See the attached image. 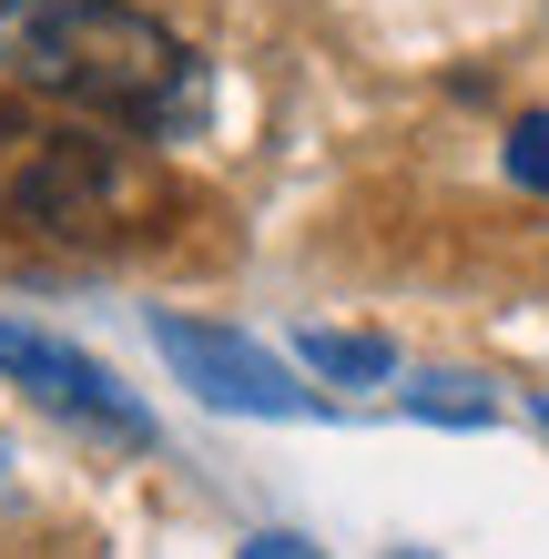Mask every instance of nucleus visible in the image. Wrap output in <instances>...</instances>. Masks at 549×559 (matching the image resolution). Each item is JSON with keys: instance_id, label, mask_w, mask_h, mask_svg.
I'll use <instances>...</instances> for the list:
<instances>
[{"instance_id": "f257e3e1", "label": "nucleus", "mask_w": 549, "mask_h": 559, "mask_svg": "<svg viewBox=\"0 0 549 559\" xmlns=\"http://www.w3.org/2000/svg\"><path fill=\"white\" fill-rule=\"evenodd\" d=\"M0 82L133 133H174L204 103L193 51L133 0H0Z\"/></svg>"}, {"instance_id": "f03ea898", "label": "nucleus", "mask_w": 549, "mask_h": 559, "mask_svg": "<svg viewBox=\"0 0 549 559\" xmlns=\"http://www.w3.org/2000/svg\"><path fill=\"white\" fill-rule=\"evenodd\" d=\"M133 204V174L82 143V133H41V122L0 112V214L41 224V235H72V224H103Z\"/></svg>"}, {"instance_id": "7ed1b4c3", "label": "nucleus", "mask_w": 549, "mask_h": 559, "mask_svg": "<svg viewBox=\"0 0 549 559\" xmlns=\"http://www.w3.org/2000/svg\"><path fill=\"white\" fill-rule=\"evenodd\" d=\"M0 377L31 386L41 407H61V417H82V427H103V438H122V448H153V417H143L133 386H122L103 356L61 346V336H41V325H21V316H0Z\"/></svg>"}, {"instance_id": "20e7f679", "label": "nucleus", "mask_w": 549, "mask_h": 559, "mask_svg": "<svg viewBox=\"0 0 549 559\" xmlns=\"http://www.w3.org/2000/svg\"><path fill=\"white\" fill-rule=\"evenodd\" d=\"M153 346L183 367L193 397H214V407H235V417H306V386H285L275 356H265V346H244V336H224V325L153 316Z\"/></svg>"}, {"instance_id": "39448f33", "label": "nucleus", "mask_w": 549, "mask_h": 559, "mask_svg": "<svg viewBox=\"0 0 549 559\" xmlns=\"http://www.w3.org/2000/svg\"><path fill=\"white\" fill-rule=\"evenodd\" d=\"M306 367L336 377V386H377V377H397V346H377V336H306Z\"/></svg>"}, {"instance_id": "423d86ee", "label": "nucleus", "mask_w": 549, "mask_h": 559, "mask_svg": "<svg viewBox=\"0 0 549 559\" xmlns=\"http://www.w3.org/2000/svg\"><path fill=\"white\" fill-rule=\"evenodd\" d=\"M407 407H417V417H489V397H478L468 377H428V386H417Z\"/></svg>"}, {"instance_id": "0eeeda50", "label": "nucleus", "mask_w": 549, "mask_h": 559, "mask_svg": "<svg viewBox=\"0 0 549 559\" xmlns=\"http://www.w3.org/2000/svg\"><path fill=\"white\" fill-rule=\"evenodd\" d=\"M509 174L529 193H549V122H520V133H509Z\"/></svg>"}, {"instance_id": "6e6552de", "label": "nucleus", "mask_w": 549, "mask_h": 559, "mask_svg": "<svg viewBox=\"0 0 549 559\" xmlns=\"http://www.w3.org/2000/svg\"><path fill=\"white\" fill-rule=\"evenodd\" d=\"M244 559H315V549H306L296 530H254V539H244Z\"/></svg>"}]
</instances>
